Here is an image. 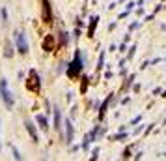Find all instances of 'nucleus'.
<instances>
[{
	"instance_id": "1",
	"label": "nucleus",
	"mask_w": 166,
	"mask_h": 161,
	"mask_svg": "<svg viewBox=\"0 0 166 161\" xmlns=\"http://www.w3.org/2000/svg\"><path fill=\"white\" fill-rule=\"evenodd\" d=\"M13 45H15V51L21 54V56H26L28 51H30V41H28V36L24 30H15L13 32Z\"/></svg>"
},
{
	"instance_id": "2",
	"label": "nucleus",
	"mask_w": 166,
	"mask_h": 161,
	"mask_svg": "<svg viewBox=\"0 0 166 161\" xmlns=\"http://www.w3.org/2000/svg\"><path fill=\"white\" fill-rule=\"evenodd\" d=\"M0 99H2V103H4L6 109L11 111V109L15 107V96H13V92L9 90L6 77H0Z\"/></svg>"
},
{
	"instance_id": "3",
	"label": "nucleus",
	"mask_w": 166,
	"mask_h": 161,
	"mask_svg": "<svg viewBox=\"0 0 166 161\" xmlns=\"http://www.w3.org/2000/svg\"><path fill=\"white\" fill-rule=\"evenodd\" d=\"M26 88L34 94H39L41 90V81H39V75L36 73V69H30L28 71V79H26Z\"/></svg>"
},
{
	"instance_id": "4",
	"label": "nucleus",
	"mask_w": 166,
	"mask_h": 161,
	"mask_svg": "<svg viewBox=\"0 0 166 161\" xmlns=\"http://www.w3.org/2000/svg\"><path fill=\"white\" fill-rule=\"evenodd\" d=\"M24 129H26V133L30 135L32 143L37 144V143H39V133H37V126H36V122H32L30 118H24Z\"/></svg>"
},
{
	"instance_id": "5",
	"label": "nucleus",
	"mask_w": 166,
	"mask_h": 161,
	"mask_svg": "<svg viewBox=\"0 0 166 161\" xmlns=\"http://www.w3.org/2000/svg\"><path fill=\"white\" fill-rule=\"evenodd\" d=\"M52 113H54V129L60 133V137H64V131H62V113H60V107H52Z\"/></svg>"
},
{
	"instance_id": "6",
	"label": "nucleus",
	"mask_w": 166,
	"mask_h": 161,
	"mask_svg": "<svg viewBox=\"0 0 166 161\" xmlns=\"http://www.w3.org/2000/svg\"><path fill=\"white\" fill-rule=\"evenodd\" d=\"M36 124H37V128L41 129V131H49V120H47V116L45 114H37L36 116Z\"/></svg>"
},
{
	"instance_id": "7",
	"label": "nucleus",
	"mask_w": 166,
	"mask_h": 161,
	"mask_svg": "<svg viewBox=\"0 0 166 161\" xmlns=\"http://www.w3.org/2000/svg\"><path fill=\"white\" fill-rule=\"evenodd\" d=\"M43 19H45V23H52V11H50L49 0H43Z\"/></svg>"
},
{
	"instance_id": "8",
	"label": "nucleus",
	"mask_w": 166,
	"mask_h": 161,
	"mask_svg": "<svg viewBox=\"0 0 166 161\" xmlns=\"http://www.w3.org/2000/svg\"><path fill=\"white\" fill-rule=\"evenodd\" d=\"M13 54H15V45L7 39L4 45V58H13Z\"/></svg>"
},
{
	"instance_id": "9",
	"label": "nucleus",
	"mask_w": 166,
	"mask_h": 161,
	"mask_svg": "<svg viewBox=\"0 0 166 161\" xmlns=\"http://www.w3.org/2000/svg\"><path fill=\"white\" fill-rule=\"evenodd\" d=\"M73 141V126L69 120H65V143H71Z\"/></svg>"
},
{
	"instance_id": "10",
	"label": "nucleus",
	"mask_w": 166,
	"mask_h": 161,
	"mask_svg": "<svg viewBox=\"0 0 166 161\" xmlns=\"http://www.w3.org/2000/svg\"><path fill=\"white\" fill-rule=\"evenodd\" d=\"M0 17H2V24H4V26H7L9 17H7V8H6V6H2V8H0Z\"/></svg>"
},
{
	"instance_id": "11",
	"label": "nucleus",
	"mask_w": 166,
	"mask_h": 161,
	"mask_svg": "<svg viewBox=\"0 0 166 161\" xmlns=\"http://www.w3.org/2000/svg\"><path fill=\"white\" fill-rule=\"evenodd\" d=\"M52 45H54V39H52V36H47V38H45V41H43V49L50 53V51H52Z\"/></svg>"
},
{
	"instance_id": "12",
	"label": "nucleus",
	"mask_w": 166,
	"mask_h": 161,
	"mask_svg": "<svg viewBox=\"0 0 166 161\" xmlns=\"http://www.w3.org/2000/svg\"><path fill=\"white\" fill-rule=\"evenodd\" d=\"M11 154H13V159H15V161H22V156H21V152H19V150H17L13 144H11Z\"/></svg>"
},
{
	"instance_id": "13",
	"label": "nucleus",
	"mask_w": 166,
	"mask_h": 161,
	"mask_svg": "<svg viewBox=\"0 0 166 161\" xmlns=\"http://www.w3.org/2000/svg\"><path fill=\"white\" fill-rule=\"evenodd\" d=\"M58 43H62V45H65V43H67V34H65V32H60V38H58Z\"/></svg>"
},
{
	"instance_id": "14",
	"label": "nucleus",
	"mask_w": 166,
	"mask_h": 161,
	"mask_svg": "<svg viewBox=\"0 0 166 161\" xmlns=\"http://www.w3.org/2000/svg\"><path fill=\"white\" fill-rule=\"evenodd\" d=\"M45 113H52V111H50V103H49V101H45Z\"/></svg>"
},
{
	"instance_id": "15",
	"label": "nucleus",
	"mask_w": 166,
	"mask_h": 161,
	"mask_svg": "<svg viewBox=\"0 0 166 161\" xmlns=\"http://www.w3.org/2000/svg\"><path fill=\"white\" fill-rule=\"evenodd\" d=\"M0 129H2V118H0ZM0 150H2V141H0Z\"/></svg>"
}]
</instances>
